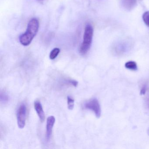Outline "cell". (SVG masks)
<instances>
[{
	"label": "cell",
	"mask_w": 149,
	"mask_h": 149,
	"mask_svg": "<svg viewBox=\"0 0 149 149\" xmlns=\"http://www.w3.org/2000/svg\"><path fill=\"white\" fill-rule=\"evenodd\" d=\"M60 49L58 48H55L50 52V54H49V58L51 60H54L55 59L60 53Z\"/></svg>",
	"instance_id": "10"
},
{
	"label": "cell",
	"mask_w": 149,
	"mask_h": 149,
	"mask_svg": "<svg viewBox=\"0 0 149 149\" xmlns=\"http://www.w3.org/2000/svg\"><path fill=\"white\" fill-rule=\"evenodd\" d=\"M94 29L91 24L86 25L84 29L83 40L80 46L79 53L81 55H85L90 49L93 40Z\"/></svg>",
	"instance_id": "2"
},
{
	"label": "cell",
	"mask_w": 149,
	"mask_h": 149,
	"mask_svg": "<svg viewBox=\"0 0 149 149\" xmlns=\"http://www.w3.org/2000/svg\"><path fill=\"white\" fill-rule=\"evenodd\" d=\"M69 83L71 84L74 87H77L78 84V82L74 80H70V81H69Z\"/></svg>",
	"instance_id": "15"
},
{
	"label": "cell",
	"mask_w": 149,
	"mask_h": 149,
	"mask_svg": "<svg viewBox=\"0 0 149 149\" xmlns=\"http://www.w3.org/2000/svg\"><path fill=\"white\" fill-rule=\"evenodd\" d=\"M125 67L127 69L132 70H137V66L136 63L133 61H130L125 63Z\"/></svg>",
	"instance_id": "9"
},
{
	"label": "cell",
	"mask_w": 149,
	"mask_h": 149,
	"mask_svg": "<svg viewBox=\"0 0 149 149\" xmlns=\"http://www.w3.org/2000/svg\"><path fill=\"white\" fill-rule=\"evenodd\" d=\"M121 4L122 7L127 11H131L137 6L136 0H122Z\"/></svg>",
	"instance_id": "6"
},
{
	"label": "cell",
	"mask_w": 149,
	"mask_h": 149,
	"mask_svg": "<svg viewBox=\"0 0 149 149\" xmlns=\"http://www.w3.org/2000/svg\"><path fill=\"white\" fill-rule=\"evenodd\" d=\"M142 17L145 24L147 26L149 27V11H147L144 13Z\"/></svg>",
	"instance_id": "12"
},
{
	"label": "cell",
	"mask_w": 149,
	"mask_h": 149,
	"mask_svg": "<svg viewBox=\"0 0 149 149\" xmlns=\"http://www.w3.org/2000/svg\"><path fill=\"white\" fill-rule=\"evenodd\" d=\"M40 22L36 18L31 19L28 24L26 32L19 36V40L22 45L28 46L30 45L38 33Z\"/></svg>",
	"instance_id": "1"
},
{
	"label": "cell",
	"mask_w": 149,
	"mask_h": 149,
	"mask_svg": "<svg viewBox=\"0 0 149 149\" xmlns=\"http://www.w3.org/2000/svg\"><path fill=\"white\" fill-rule=\"evenodd\" d=\"M34 108L40 120L42 122H43L45 120V113L42 109L41 103L40 101H36L35 102Z\"/></svg>",
	"instance_id": "7"
},
{
	"label": "cell",
	"mask_w": 149,
	"mask_h": 149,
	"mask_svg": "<svg viewBox=\"0 0 149 149\" xmlns=\"http://www.w3.org/2000/svg\"><path fill=\"white\" fill-rule=\"evenodd\" d=\"M1 102H6L8 100V97L7 95L6 94L1 92Z\"/></svg>",
	"instance_id": "13"
},
{
	"label": "cell",
	"mask_w": 149,
	"mask_h": 149,
	"mask_svg": "<svg viewBox=\"0 0 149 149\" xmlns=\"http://www.w3.org/2000/svg\"><path fill=\"white\" fill-rule=\"evenodd\" d=\"M84 109L90 110L95 113L96 117L99 118L101 115V109L100 104L96 98H93L84 103Z\"/></svg>",
	"instance_id": "3"
},
{
	"label": "cell",
	"mask_w": 149,
	"mask_h": 149,
	"mask_svg": "<svg viewBox=\"0 0 149 149\" xmlns=\"http://www.w3.org/2000/svg\"><path fill=\"white\" fill-rule=\"evenodd\" d=\"M55 122V118L54 116H50L47 119L46 139L47 141L50 140Z\"/></svg>",
	"instance_id": "5"
},
{
	"label": "cell",
	"mask_w": 149,
	"mask_h": 149,
	"mask_svg": "<svg viewBox=\"0 0 149 149\" xmlns=\"http://www.w3.org/2000/svg\"><path fill=\"white\" fill-rule=\"evenodd\" d=\"M127 48L125 44H119L117 47H116L114 49V51L117 54L121 55L127 51Z\"/></svg>",
	"instance_id": "8"
},
{
	"label": "cell",
	"mask_w": 149,
	"mask_h": 149,
	"mask_svg": "<svg viewBox=\"0 0 149 149\" xmlns=\"http://www.w3.org/2000/svg\"><path fill=\"white\" fill-rule=\"evenodd\" d=\"M146 91V85H144L142 87L141 90H140V94L141 95H143L145 94Z\"/></svg>",
	"instance_id": "14"
},
{
	"label": "cell",
	"mask_w": 149,
	"mask_h": 149,
	"mask_svg": "<svg viewBox=\"0 0 149 149\" xmlns=\"http://www.w3.org/2000/svg\"><path fill=\"white\" fill-rule=\"evenodd\" d=\"M139 1H143V0H139Z\"/></svg>",
	"instance_id": "18"
},
{
	"label": "cell",
	"mask_w": 149,
	"mask_h": 149,
	"mask_svg": "<svg viewBox=\"0 0 149 149\" xmlns=\"http://www.w3.org/2000/svg\"><path fill=\"white\" fill-rule=\"evenodd\" d=\"M148 135H149V128H148Z\"/></svg>",
	"instance_id": "17"
},
{
	"label": "cell",
	"mask_w": 149,
	"mask_h": 149,
	"mask_svg": "<svg viewBox=\"0 0 149 149\" xmlns=\"http://www.w3.org/2000/svg\"><path fill=\"white\" fill-rule=\"evenodd\" d=\"M37 1H44V0H37Z\"/></svg>",
	"instance_id": "16"
},
{
	"label": "cell",
	"mask_w": 149,
	"mask_h": 149,
	"mask_svg": "<svg viewBox=\"0 0 149 149\" xmlns=\"http://www.w3.org/2000/svg\"><path fill=\"white\" fill-rule=\"evenodd\" d=\"M68 99V107L69 109L72 110L74 107V100L71 97L68 96L67 97Z\"/></svg>",
	"instance_id": "11"
},
{
	"label": "cell",
	"mask_w": 149,
	"mask_h": 149,
	"mask_svg": "<svg viewBox=\"0 0 149 149\" xmlns=\"http://www.w3.org/2000/svg\"><path fill=\"white\" fill-rule=\"evenodd\" d=\"M26 113V104H22L20 105L17 111V123L18 126L20 129H23L25 127Z\"/></svg>",
	"instance_id": "4"
}]
</instances>
